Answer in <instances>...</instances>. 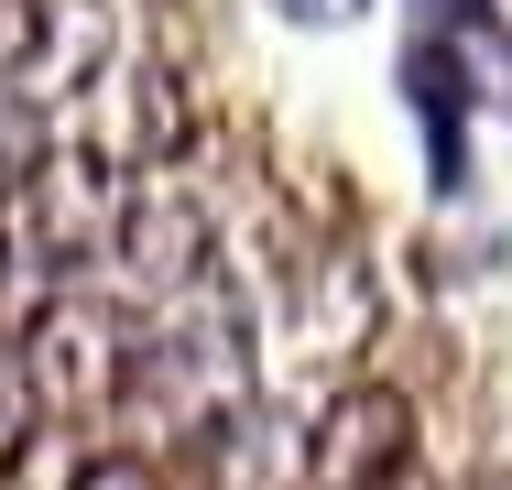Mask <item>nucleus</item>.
Instances as JSON below:
<instances>
[{"mask_svg":"<svg viewBox=\"0 0 512 490\" xmlns=\"http://www.w3.org/2000/svg\"><path fill=\"white\" fill-rule=\"evenodd\" d=\"M33 425H44V392H33V360L0 338V469L33 447Z\"/></svg>","mask_w":512,"mask_h":490,"instance_id":"nucleus-4","label":"nucleus"},{"mask_svg":"<svg viewBox=\"0 0 512 490\" xmlns=\"http://www.w3.org/2000/svg\"><path fill=\"white\" fill-rule=\"evenodd\" d=\"M404 436H414V403L393 382H349L327 414H316V490H382L404 469Z\"/></svg>","mask_w":512,"mask_h":490,"instance_id":"nucleus-2","label":"nucleus"},{"mask_svg":"<svg viewBox=\"0 0 512 490\" xmlns=\"http://www.w3.org/2000/svg\"><path fill=\"white\" fill-rule=\"evenodd\" d=\"M66 490H164V469H153L142 447H99V458H77Z\"/></svg>","mask_w":512,"mask_h":490,"instance_id":"nucleus-5","label":"nucleus"},{"mask_svg":"<svg viewBox=\"0 0 512 490\" xmlns=\"http://www.w3.org/2000/svg\"><path fill=\"white\" fill-rule=\"evenodd\" d=\"M469 490H512V469H480V480H469Z\"/></svg>","mask_w":512,"mask_h":490,"instance_id":"nucleus-9","label":"nucleus"},{"mask_svg":"<svg viewBox=\"0 0 512 490\" xmlns=\"http://www.w3.org/2000/svg\"><path fill=\"white\" fill-rule=\"evenodd\" d=\"M273 11H284V22H306V33H327V22H349L360 0H273Z\"/></svg>","mask_w":512,"mask_h":490,"instance_id":"nucleus-6","label":"nucleus"},{"mask_svg":"<svg viewBox=\"0 0 512 490\" xmlns=\"http://www.w3.org/2000/svg\"><path fill=\"white\" fill-rule=\"evenodd\" d=\"M404 109L425 131V186L469 196V109H480V66H469V11L458 22H425L404 44Z\"/></svg>","mask_w":512,"mask_h":490,"instance_id":"nucleus-1","label":"nucleus"},{"mask_svg":"<svg viewBox=\"0 0 512 490\" xmlns=\"http://www.w3.org/2000/svg\"><path fill=\"white\" fill-rule=\"evenodd\" d=\"M11 316H22V251L0 240V338H11Z\"/></svg>","mask_w":512,"mask_h":490,"instance_id":"nucleus-7","label":"nucleus"},{"mask_svg":"<svg viewBox=\"0 0 512 490\" xmlns=\"http://www.w3.org/2000/svg\"><path fill=\"white\" fill-rule=\"evenodd\" d=\"M414 11H436V22H458V11H469V0H414Z\"/></svg>","mask_w":512,"mask_h":490,"instance_id":"nucleus-8","label":"nucleus"},{"mask_svg":"<svg viewBox=\"0 0 512 490\" xmlns=\"http://www.w3.org/2000/svg\"><path fill=\"white\" fill-rule=\"evenodd\" d=\"M120 251H131V273H142V284H186V273H197V207L142 196V207L120 218Z\"/></svg>","mask_w":512,"mask_h":490,"instance_id":"nucleus-3","label":"nucleus"}]
</instances>
